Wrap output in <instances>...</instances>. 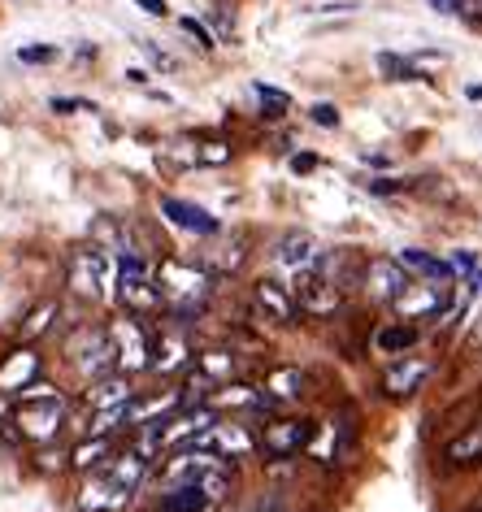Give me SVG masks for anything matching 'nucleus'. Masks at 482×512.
I'll list each match as a JSON object with an SVG mask.
<instances>
[{
	"instance_id": "a18cd8bd",
	"label": "nucleus",
	"mask_w": 482,
	"mask_h": 512,
	"mask_svg": "<svg viewBox=\"0 0 482 512\" xmlns=\"http://www.w3.org/2000/svg\"><path fill=\"white\" fill-rule=\"evenodd\" d=\"M469 100H482V87H469Z\"/></svg>"
},
{
	"instance_id": "4468645a",
	"label": "nucleus",
	"mask_w": 482,
	"mask_h": 512,
	"mask_svg": "<svg viewBox=\"0 0 482 512\" xmlns=\"http://www.w3.org/2000/svg\"><path fill=\"white\" fill-rule=\"evenodd\" d=\"M40 378V361H35V352H9L5 365H0V395H18L22 387H31V382Z\"/></svg>"
},
{
	"instance_id": "473e14b6",
	"label": "nucleus",
	"mask_w": 482,
	"mask_h": 512,
	"mask_svg": "<svg viewBox=\"0 0 482 512\" xmlns=\"http://www.w3.org/2000/svg\"><path fill=\"white\" fill-rule=\"evenodd\" d=\"M179 27H183L187 35H192V40H196L200 48H205V53H213V48H218V44H213V35H209L205 22H196V18H179Z\"/></svg>"
},
{
	"instance_id": "72a5a7b5",
	"label": "nucleus",
	"mask_w": 482,
	"mask_h": 512,
	"mask_svg": "<svg viewBox=\"0 0 482 512\" xmlns=\"http://www.w3.org/2000/svg\"><path fill=\"white\" fill-rule=\"evenodd\" d=\"M374 191V196H396V191H404L409 183H404V178H370V183H365Z\"/></svg>"
},
{
	"instance_id": "37998d69",
	"label": "nucleus",
	"mask_w": 482,
	"mask_h": 512,
	"mask_svg": "<svg viewBox=\"0 0 482 512\" xmlns=\"http://www.w3.org/2000/svg\"><path fill=\"white\" fill-rule=\"evenodd\" d=\"M430 5H435L439 14H456V5H461V0H430Z\"/></svg>"
},
{
	"instance_id": "1a4fd4ad",
	"label": "nucleus",
	"mask_w": 482,
	"mask_h": 512,
	"mask_svg": "<svg viewBox=\"0 0 482 512\" xmlns=\"http://www.w3.org/2000/svg\"><path fill=\"white\" fill-rule=\"evenodd\" d=\"M317 439V426L313 421H304V417H283V421H274V426H265L261 434V447H265V456H274V460H287V456H300L304 447H313Z\"/></svg>"
},
{
	"instance_id": "412c9836",
	"label": "nucleus",
	"mask_w": 482,
	"mask_h": 512,
	"mask_svg": "<svg viewBox=\"0 0 482 512\" xmlns=\"http://www.w3.org/2000/svg\"><path fill=\"white\" fill-rule=\"evenodd\" d=\"M209 508H213V499L200 491V482H179L161 499V512H209Z\"/></svg>"
},
{
	"instance_id": "ea45409f",
	"label": "nucleus",
	"mask_w": 482,
	"mask_h": 512,
	"mask_svg": "<svg viewBox=\"0 0 482 512\" xmlns=\"http://www.w3.org/2000/svg\"><path fill=\"white\" fill-rule=\"evenodd\" d=\"M53 109H57V113H74V109H83V113H96V105H87V100H66V96H61V100H53Z\"/></svg>"
},
{
	"instance_id": "c85d7f7f",
	"label": "nucleus",
	"mask_w": 482,
	"mask_h": 512,
	"mask_svg": "<svg viewBox=\"0 0 482 512\" xmlns=\"http://www.w3.org/2000/svg\"><path fill=\"white\" fill-rule=\"evenodd\" d=\"M378 70H383L387 74V79H417V83H426V74H417L413 66H409V61H404V57H396V53H378Z\"/></svg>"
},
{
	"instance_id": "6e6552de",
	"label": "nucleus",
	"mask_w": 482,
	"mask_h": 512,
	"mask_svg": "<svg viewBox=\"0 0 482 512\" xmlns=\"http://www.w3.org/2000/svg\"><path fill=\"white\" fill-rule=\"evenodd\" d=\"M66 283H70V291L79 300H100V296H105V252H100L96 243H92V248L70 252Z\"/></svg>"
},
{
	"instance_id": "a19ab883",
	"label": "nucleus",
	"mask_w": 482,
	"mask_h": 512,
	"mask_svg": "<svg viewBox=\"0 0 482 512\" xmlns=\"http://www.w3.org/2000/svg\"><path fill=\"white\" fill-rule=\"evenodd\" d=\"M309 170H317L313 152H300V157H291V174H309Z\"/></svg>"
},
{
	"instance_id": "f03ea898",
	"label": "nucleus",
	"mask_w": 482,
	"mask_h": 512,
	"mask_svg": "<svg viewBox=\"0 0 482 512\" xmlns=\"http://www.w3.org/2000/svg\"><path fill=\"white\" fill-rule=\"evenodd\" d=\"M317 261H322V248H317L313 235H300V230L283 235V239L274 243V252H270V270L283 278L287 291H296L300 278L317 270Z\"/></svg>"
},
{
	"instance_id": "7c9ffc66",
	"label": "nucleus",
	"mask_w": 482,
	"mask_h": 512,
	"mask_svg": "<svg viewBox=\"0 0 482 512\" xmlns=\"http://www.w3.org/2000/svg\"><path fill=\"white\" fill-rule=\"evenodd\" d=\"M239 512H291V504L283 495H274V491H265V495H257V499H248Z\"/></svg>"
},
{
	"instance_id": "c756f323",
	"label": "nucleus",
	"mask_w": 482,
	"mask_h": 512,
	"mask_svg": "<svg viewBox=\"0 0 482 512\" xmlns=\"http://www.w3.org/2000/svg\"><path fill=\"white\" fill-rule=\"evenodd\" d=\"M18 61H22V66H48V61H57V44H31V48H18Z\"/></svg>"
},
{
	"instance_id": "423d86ee",
	"label": "nucleus",
	"mask_w": 482,
	"mask_h": 512,
	"mask_svg": "<svg viewBox=\"0 0 482 512\" xmlns=\"http://www.w3.org/2000/svg\"><path fill=\"white\" fill-rule=\"evenodd\" d=\"M14 426L22 430V439H31V443L57 439L61 426H66V400H61V395H44L40 404H35V400H22Z\"/></svg>"
},
{
	"instance_id": "9d476101",
	"label": "nucleus",
	"mask_w": 482,
	"mask_h": 512,
	"mask_svg": "<svg viewBox=\"0 0 482 512\" xmlns=\"http://www.w3.org/2000/svg\"><path fill=\"white\" fill-rule=\"evenodd\" d=\"M404 287H409V274H404V265L396 261V256H378V261H370L365 274H361V291L374 304H391Z\"/></svg>"
},
{
	"instance_id": "f8f14e48",
	"label": "nucleus",
	"mask_w": 482,
	"mask_h": 512,
	"mask_svg": "<svg viewBox=\"0 0 482 512\" xmlns=\"http://www.w3.org/2000/svg\"><path fill=\"white\" fill-rule=\"evenodd\" d=\"M192 356H196L192 339H187L179 326H170L152 339V365L148 369H157V374H179V369L192 365Z\"/></svg>"
},
{
	"instance_id": "4c0bfd02",
	"label": "nucleus",
	"mask_w": 482,
	"mask_h": 512,
	"mask_svg": "<svg viewBox=\"0 0 482 512\" xmlns=\"http://www.w3.org/2000/svg\"><path fill=\"white\" fill-rule=\"evenodd\" d=\"M139 48H144V53H148V61H152V66H157V70H174V61H170L166 53H161V48H152L148 40H144V44H139Z\"/></svg>"
},
{
	"instance_id": "58836bf2",
	"label": "nucleus",
	"mask_w": 482,
	"mask_h": 512,
	"mask_svg": "<svg viewBox=\"0 0 482 512\" xmlns=\"http://www.w3.org/2000/svg\"><path fill=\"white\" fill-rule=\"evenodd\" d=\"M456 14H461L465 22H482V0H461V5H456Z\"/></svg>"
},
{
	"instance_id": "20e7f679",
	"label": "nucleus",
	"mask_w": 482,
	"mask_h": 512,
	"mask_svg": "<svg viewBox=\"0 0 482 512\" xmlns=\"http://www.w3.org/2000/svg\"><path fill=\"white\" fill-rule=\"evenodd\" d=\"M70 361H74V369H79L87 382L113 374V369H118V356H113L109 330H105V326H96V330L83 326L79 339H70Z\"/></svg>"
},
{
	"instance_id": "2f4dec72",
	"label": "nucleus",
	"mask_w": 482,
	"mask_h": 512,
	"mask_svg": "<svg viewBox=\"0 0 482 512\" xmlns=\"http://www.w3.org/2000/svg\"><path fill=\"white\" fill-rule=\"evenodd\" d=\"M118 421H126V404H122V408H100L87 430H92V434H109L113 426H118Z\"/></svg>"
},
{
	"instance_id": "a211bd4d",
	"label": "nucleus",
	"mask_w": 482,
	"mask_h": 512,
	"mask_svg": "<svg viewBox=\"0 0 482 512\" xmlns=\"http://www.w3.org/2000/svg\"><path fill=\"white\" fill-rule=\"evenodd\" d=\"M430 378V361H417V356H404L400 365H391L387 369V378H383V387L387 395H413L422 382Z\"/></svg>"
},
{
	"instance_id": "5701e85b",
	"label": "nucleus",
	"mask_w": 482,
	"mask_h": 512,
	"mask_svg": "<svg viewBox=\"0 0 482 512\" xmlns=\"http://www.w3.org/2000/svg\"><path fill=\"white\" fill-rule=\"evenodd\" d=\"M196 369H200V374H209L222 387V382H231L239 374V361H235V352H218V348H213V352L196 356Z\"/></svg>"
},
{
	"instance_id": "bb28decb",
	"label": "nucleus",
	"mask_w": 482,
	"mask_h": 512,
	"mask_svg": "<svg viewBox=\"0 0 482 512\" xmlns=\"http://www.w3.org/2000/svg\"><path fill=\"white\" fill-rule=\"evenodd\" d=\"M105 460H109L105 434H96L92 443H83V447H74V452H70V465H74V469H83V473H87V469H100Z\"/></svg>"
},
{
	"instance_id": "e433bc0d",
	"label": "nucleus",
	"mask_w": 482,
	"mask_h": 512,
	"mask_svg": "<svg viewBox=\"0 0 482 512\" xmlns=\"http://www.w3.org/2000/svg\"><path fill=\"white\" fill-rule=\"evenodd\" d=\"M448 265H452V274H465V278L478 270V261H474L469 252H452V261H448Z\"/></svg>"
},
{
	"instance_id": "a878e982",
	"label": "nucleus",
	"mask_w": 482,
	"mask_h": 512,
	"mask_svg": "<svg viewBox=\"0 0 482 512\" xmlns=\"http://www.w3.org/2000/svg\"><path fill=\"white\" fill-rule=\"evenodd\" d=\"M452 460V465H478L482 460V426H474V430H465L461 439H452L448 443V452H443Z\"/></svg>"
},
{
	"instance_id": "4be33fe9",
	"label": "nucleus",
	"mask_w": 482,
	"mask_h": 512,
	"mask_svg": "<svg viewBox=\"0 0 482 512\" xmlns=\"http://www.w3.org/2000/svg\"><path fill=\"white\" fill-rule=\"evenodd\" d=\"M144 473H148V460L135 452H122V456H113V465H109V482H118L122 491H135L139 482H144Z\"/></svg>"
},
{
	"instance_id": "9b49d317",
	"label": "nucleus",
	"mask_w": 482,
	"mask_h": 512,
	"mask_svg": "<svg viewBox=\"0 0 482 512\" xmlns=\"http://www.w3.org/2000/svg\"><path fill=\"white\" fill-rule=\"evenodd\" d=\"M192 447H209V452H218L222 460H248L261 443H257V434H252L248 426H222V421H213V426L200 434Z\"/></svg>"
},
{
	"instance_id": "f704fd0d",
	"label": "nucleus",
	"mask_w": 482,
	"mask_h": 512,
	"mask_svg": "<svg viewBox=\"0 0 482 512\" xmlns=\"http://www.w3.org/2000/svg\"><path fill=\"white\" fill-rule=\"evenodd\" d=\"M196 152H200V161H205V165H226V161H231V148H226V144H205Z\"/></svg>"
},
{
	"instance_id": "cd10ccee",
	"label": "nucleus",
	"mask_w": 482,
	"mask_h": 512,
	"mask_svg": "<svg viewBox=\"0 0 482 512\" xmlns=\"http://www.w3.org/2000/svg\"><path fill=\"white\" fill-rule=\"evenodd\" d=\"M252 92H257L261 109H265L261 118H270V122H278V118H283V113L291 109V96H287V92H278V87H270V83H257Z\"/></svg>"
},
{
	"instance_id": "c9c22d12",
	"label": "nucleus",
	"mask_w": 482,
	"mask_h": 512,
	"mask_svg": "<svg viewBox=\"0 0 482 512\" xmlns=\"http://www.w3.org/2000/svg\"><path fill=\"white\" fill-rule=\"evenodd\" d=\"M309 113H313V122H317V126H326V131H331V126H339V109H335V105H326V100H322V105H313Z\"/></svg>"
},
{
	"instance_id": "39448f33",
	"label": "nucleus",
	"mask_w": 482,
	"mask_h": 512,
	"mask_svg": "<svg viewBox=\"0 0 482 512\" xmlns=\"http://www.w3.org/2000/svg\"><path fill=\"white\" fill-rule=\"evenodd\" d=\"M113 339V356H118V374H139V369L152 365V335L144 330V317H126L109 330Z\"/></svg>"
},
{
	"instance_id": "ddd939ff",
	"label": "nucleus",
	"mask_w": 482,
	"mask_h": 512,
	"mask_svg": "<svg viewBox=\"0 0 482 512\" xmlns=\"http://www.w3.org/2000/svg\"><path fill=\"white\" fill-rule=\"evenodd\" d=\"M161 217H170V222L179 230H187V235H218L222 230V222L209 209H200L192 200H179V196H161Z\"/></svg>"
},
{
	"instance_id": "6ab92c4d",
	"label": "nucleus",
	"mask_w": 482,
	"mask_h": 512,
	"mask_svg": "<svg viewBox=\"0 0 482 512\" xmlns=\"http://www.w3.org/2000/svg\"><path fill=\"white\" fill-rule=\"evenodd\" d=\"M257 304L274 317V322H291V317H296V300H291V291L283 283H274V278H261L257 283Z\"/></svg>"
},
{
	"instance_id": "7ed1b4c3",
	"label": "nucleus",
	"mask_w": 482,
	"mask_h": 512,
	"mask_svg": "<svg viewBox=\"0 0 482 512\" xmlns=\"http://www.w3.org/2000/svg\"><path fill=\"white\" fill-rule=\"evenodd\" d=\"M118 300L126 313L135 317H152L161 313V291H157V278L148 274V261L144 256H122V278H118Z\"/></svg>"
},
{
	"instance_id": "f3484780",
	"label": "nucleus",
	"mask_w": 482,
	"mask_h": 512,
	"mask_svg": "<svg viewBox=\"0 0 482 512\" xmlns=\"http://www.w3.org/2000/svg\"><path fill=\"white\" fill-rule=\"evenodd\" d=\"M135 400V391H131V382H126V374H105V378H96L92 382V391H87V404H92V413H100V408H122V404H131Z\"/></svg>"
},
{
	"instance_id": "0eeeda50",
	"label": "nucleus",
	"mask_w": 482,
	"mask_h": 512,
	"mask_svg": "<svg viewBox=\"0 0 482 512\" xmlns=\"http://www.w3.org/2000/svg\"><path fill=\"white\" fill-rule=\"evenodd\" d=\"M448 296H452V287L430 283V278L426 283H413L409 278V287L391 300V309L400 313V322H422V317H439L443 309H448Z\"/></svg>"
},
{
	"instance_id": "393cba45",
	"label": "nucleus",
	"mask_w": 482,
	"mask_h": 512,
	"mask_svg": "<svg viewBox=\"0 0 482 512\" xmlns=\"http://www.w3.org/2000/svg\"><path fill=\"white\" fill-rule=\"evenodd\" d=\"M57 317H61V304H57V300H40V304H35V309L27 313V322H22L18 335L27 339V343L40 339V335H48V326H53Z\"/></svg>"
},
{
	"instance_id": "f257e3e1",
	"label": "nucleus",
	"mask_w": 482,
	"mask_h": 512,
	"mask_svg": "<svg viewBox=\"0 0 482 512\" xmlns=\"http://www.w3.org/2000/svg\"><path fill=\"white\" fill-rule=\"evenodd\" d=\"M157 291H161V304L170 317H179V322H192V317L205 313V304L213 296V278L209 270H200V265H187L179 256H166V261L157 265Z\"/></svg>"
},
{
	"instance_id": "aec40b11",
	"label": "nucleus",
	"mask_w": 482,
	"mask_h": 512,
	"mask_svg": "<svg viewBox=\"0 0 482 512\" xmlns=\"http://www.w3.org/2000/svg\"><path fill=\"white\" fill-rule=\"evenodd\" d=\"M300 391H304V374L296 365H283V369H270V374H265V395L278 404L300 400Z\"/></svg>"
},
{
	"instance_id": "79ce46f5",
	"label": "nucleus",
	"mask_w": 482,
	"mask_h": 512,
	"mask_svg": "<svg viewBox=\"0 0 482 512\" xmlns=\"http://www.w3.org/2000/svg\"><path fill=\"white\" fill-rule=\"evenodd\" d=\"M135 5L144 9V14H152V18H166V14H170V5H166V0H135Z\"/></svg>"
},
{
	"instance_id": "c03bdc74",
	"label": "nucleus",
	"mask_w": 482,
	"mask_h": 512,
	"mask_svg": "<svg viewBox=\"0 0 482 512\" xmlns=\"http://www.w3.org/2000/svg\"><path fill=\"white\" fill-rule=\"evenodd\" d=\"M126 83H135V87H148V74H144V70H126Z\"/></svg>"
},
{
	"instance_id": "2eb2a0df",
	"label": "nucleus",
	"mask_w": 482,
	"mask_h": 512,
	"mask_svg": "<svg viewBox=\"0 0 482 512\" xmlns=\"http://www.w3.org/2000/svg\"><path fill=\"white\" fill-rule=\"evenodd\" d=\"M396 261L404 265L409 278H430V283H452V265L439 261L435 252H422V248H400Z\"/></svg>"
},
{
	"instance_id": "b1692460",
	"label": "nucleus",
	"mask_w": 482,
	"mask_h": 512,
	"mask_svg": "<svg viewBox=\"0 0 482 512\" xmlns=\"http://www.w3.org/2000/svg\"><path fill=\"white\" fill-rule=\"evenodd\" d=\"M417 343V326L413 322H396V326H383L374 335V348L378 352H387V356H396V352H404V348H413Z\"/></svg>"
},
{
	"instance_id": "dca6fc26",
	"label": "nucleus",
	"mask_w": 482,
	"mask_h": 512,
	"mask_svg": "<svg viewBox=\"0 0 482 512\" xmlns=\"http://www.w3.org/2000/svg\"><path fill=\"white\" fill-rule=\"evenodd\" d=\"M126 499H131V491H122V486L109 482V473H105V478L87 482L83 491H79V508L83 512H118Z\"/></svg>"
}]
</instances>
